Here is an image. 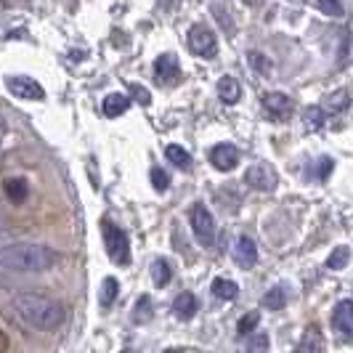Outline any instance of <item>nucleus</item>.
I'll return each instance as SVG.
<instances>
[{
	"label": "nucleus",
	"mask_w": 353,
	"mask_h": 353,
	"mask_svg": "<svg viewBox=\"0 0 353 353\" xmlns=\"http://www.w3.org/2000/svg\"><path fill=\"white\" fill-rule=\"evenodd\" d=\"M186 40H189V51L199 56V59H212L218 53V40H215L210 27H205V24H194L189 30Z\"/></svg>",
	"instance_id": "nucleus-5"
},
{
	"label": "nucleus",
	"mask_w": 353,
	"mask_h": 353,
	"mask_svg": "<svg viewBox=\"0 0 353 353\" xmlns=\"http://www.w3.org/2000/svg\"><path fill=\"white\" fill-rule=\"evenodd\" d=\"M348 104H351V93L345 88L335 90V93H330L327 99H324V114L330 117V114H340V112H345L348 109Z\"/></svg>",
	"instance_id": "nucleus-14"
},
{
	"label": "nucleus",
	"mask_w": 353,
	"mask_h": 353,
	"mask_svg": "<svg viewBox=\"0 0 353 353\" xmlns=\"http://www.w3.org/2000/svg\"><path fill=\"white\" fill-rule=\"evenodd\" d=\"M59 263V252L48 245H32V242H17L0 248V268L17 271V274H37L48 271Z\"/></svg>",
	"instance_id": "nucleus-2"
},
{
	"label": "nucleus",
	"mask_w": 353,
	"mask_h": 353,
	"mask_svg": "<svg viewBox=\"0 0 353 353\" xmlns=\"http://www.w3.org/2000/svg\"><path fill=\"white\" fill-rule=\"evenodd\" d=\"M245 183H248L250 189H255V192H274L276 183H279V176H276L274 165L255 162V165H250L248 173H245Z\"/></svg>",
	"instance_id": "nucleus-6"
},
{
	"label": "nucleus",
	"mask_w": 353,
	"mask_h": 353,
	"mask_svg": "<svg viewBox=\"0 0 353 353\" xmlns=\"http://www.w3.org/2000/svg\"><path fill=\"white\" fill-rule=\"evenodd\" d=\"M265 348H268V335H263V332H258L252 340H248V351H265Z\"/></svg>",
	"instance_id": "nucleus-31"
},
{
	"label": "nucleus",
	"mask_w": 353,
	"mask_h": 353,
	"mask_svg": "<svg viewBox=\"0 0 353 353\" xmlns=\"http://www.w3.org/2000/svg\"><path fill=\"white\" fill-rule=\"evenodd\" d=\"M6 88L11 90L17 99H24V101H43V99H46L43 85L35 83L32 77H24V74L8 77V80H6Z\"/></svg>",
	"instance_id": "nucleus-7"
},
{
	"label": "nucleus",
	"mask_w": 353,
	"mask_h": 353,
	"mask_svg": "<svg viewBox=\"0 0 353 353\" xmlns=\"http://www.w3.org/2000/svg\"><path fill=\"white\" fill-rule=\"evenodd\" d=\"M263 305L268 311H282L284 305H287V290H284L282 284H279V287H271V290L265 292Z\"/></svg>",
	"instance_id": "nucleus-20"
},
{
	"label": "nucleus",
	"mask_w": 353,
	"mask_h": 353,
	"mask_svg": "<svg viewBox=\"0 0 353 353\" xmlns=\"http://www.w3.org/2000/svg\"><path fill=\"white\" fill-rule=\"evenodd\" d=\"M154 316V303L149 295H141L139 301H136V311H133V321L136 324H146V321H152Z\"/></svg>",
	"instance_id": "nucleus-22"
},
{
	"label": "nucleus",
	"mask_w": 353,
	"mask_h": 353,
	"mask_svg": "<svg viewBox=\"0 0 353 353\" xmlns=\"http://www.w3.org/2000/svg\"><path fill=\"white\" fill-rule=\"evenodd\" d=\"M234 263L239 265V268H255L258 263V248H255V242L250 239V236H239L236 239V245H234Z\"/></svg>",
	"instance_id": "nucleus-11"
},
{
	"label": "nucleus",
	"mask_w": 353,
	"mask_h": 353,
	"mask_svg": "<svg viewBox=\"0 0 353 353\" xmlns=\"http://www.w3.org/2000/svg\"><path fill=\"white\" fill-rule=\"evenodd\" d=\"M170 276H173L170 263L162 261V258H157V261L152 263V279H154V284H157V287H165V284L170 282Z\"/></svg>",
	"instance_id": "nucleus-25"
},
{
	"label": "nucleus",
	"mask_w": 353,
	"mask_h": 353,
	"mask_svg": "<svg viewBox=\"0 0 353 353\" xmlns=\"http://www.w3.org/2000/svg\"><path fill=\"white\" fill-rule=\"evenodd\" d=\"M8 348V337L3 335V330H0V351H6Z\"/></svg>",
	"instance_id": "nucleus-35"
},
{
	"label": "nucleus",
	"mask_w": 353,
	"mask_h": 353,
	"mask_svg": "<svg viewBox=\"0 0 353 353\" xmlns=\"http://www.w3.org/2000/svg\"><path fill=\"white\" fill-rule=\"evenodd\" d=\"M196 311H199V303L192 292H181L176 301H173V316L178 321H192L196 316Z\"/></svg>",
	"instance_id": "nucleus-13"
},
{
	"label": "nucleus",
	"mask_w": 353,
	"mask_h": 353,
	"mask_svg": "<svg viewBox=\"0 0 353 353\" xmlns=\"http://www.w3.org/2000/svg\"><path fill=\"white\" fill-rule=\"evenodd\" d=\"M263 0H245V6H261Z\"/></svg>",
	"instance_id": "nucleus-37"
},
{
	"label": "nucleus",
	"mask_w": 353,
	"mask_h": 353,
	"mask_svg": "<svg viewBox=\"0 0 353 353\" xmlns=\"http://www.w3.org/2000/svg\"><path fill=\"white\" fill-rule=\"evenodd\" d=\"M258 321H261V314L258 311H250L248 316L239 319V324H236V332L245 337V335H252L255 332V327H258Z\"/></svg>",
	"instance_id": "nucleus-28"
},
{
	"label": "nucleus",
	"mask_w": 353,
	"mask_h": 353,
	"mask_svg": "<svg viewBox=\"0 0 353 353\" xmlns=\"http://www.w3.org/2000/svg\"><path fill=\"white\" fill-rule=\"evenodd\" d=\"M3 189H6V196L14 199V202H24L27 194H30V186H27L24 178H8V181L3 183Z\"/></svg>",
	"instance_id": "nucleus-17"
},
{
	"label": "nucleus",
	"mask_w": 353,
	"mask_h": 353,
	"mask_svg": "<svg viewBox=\"0 0 353 353\" xmlns=\"http://www.w3.org/2000/svg\"><path fill=\"white\" fill-rule=\"evenodd\" d=\"M165 157H168V162H173L176 168H181V170H189L192 168V154L183 146H178V143H170L165 149Z\"/></svg>",
	"instance_id": "nucleus-18"
},
{
	"label": "nucleus",
	"mask_w": 353,
	"mask_h": 353,
	"mask_svg": "<svg viewBox=\"0 0 353 353\" xmlns=\"http://www.w3.org/2000/svg\"><path fill=\"white\" fill-rule=\"evenodd\" d=\"M348 261H351V250H348V245H340V248L332 250V255H330L327 265H330L332 271H343V268L348 265Z\"/></svg>",
	"instance_id": "nucleus-26"
},
{
	"label": "nucleus",
	"mask_w": 353,
	"mask_h": 353,
	"mask_svg": "<svg viewBox=\"0 0 353 353\" xmlns=\"http://www.w3.org/2000/svg\"><path fill=\"white\" fill-rule=\"evenodd\" d=\"M348 61V32H343V51H340V64Z\"/></svg>",
	"instance_id": "nucleus-34"
},
{
	"label": "nucleus",
	"mask_w": 353,
	"mask_h": 353,
	"mask_svg": "<svg viewBox=\"0 0 353 353\" xmlns=\"http://www.w3.org/2000/svg\"><path fill=\"white\" fill-rule=\"evenodd\" d=\"M298 351L301 353H321L324 351V340L319 337L316 330H308L305 337L301 340V345H298Z\"/></svg>",
	"instance_id": "nucleus-24"
},
{
	"label": "nucleus",
	"mask_w": 353,
	"mask_h": 353,
	"mask_svg": "<svg viewBox=\"0 0 353 353\" xmlns=\"http://www.w3.org/2000/svg\"><path fill=\"white\" fill-rule=\"evenodd\" d=\"M3 136H6V120L0 117V141H3Z\"/></svg>",
	"instance_id": "nucleus-36"
},
{
	"label": "nucleus",
	"mask_w": 353,
	"mask_h": 353,
	"mask_svg": "<svg viewBox=\"0 0 353 353\" xmlns=\"http://www.w3.org/2000/svg\"><path fill=\"white\" fill-rule=\"evenodd\" d=\"M263 109L276 120V123H284L290 114H292V99L287 96V93H279V90H274V93H265L263 96Z\"/></svg>",
	"instance_id": "nucleus-9"
},
{
	"label": "nucleus",
	"mask_w": 353,
	"mask_h": 353,
	"mask_svg": "<svg viewBox=\"0 0 353 353\" xmlns=\"http://www.w3.org/2000/svg\"><path fill=\"white\" fill-rule=\"evenodd\" d=\"M332 327L343 337H353V301H340L332 311Z\"/></svg>",
	"instance_id": "nucleus-12"
},
{
	"label": "nucleus",
	"mask_w": 353,
	"mask_h": 353,
	"mask_svg": "<svg viewBox=\"0 0 353 353\" xmlns=\"http://www.w3.org/2000/svg\"><path fill=\"white\" fill-rule=\"evenodd\" d=\"M130 93L136 96V101L141 106H149L152 104V96H149V90L143 88V85H130Z\"/></svg>",
	"instance_id": "nucleus-32"
},
{
	"label": "nucleus",
	"mask_w": 353,
	"mask_h": 353,
	"mask_svg": "<svg viewBox=\"0 0 353 353\" xmlns=\"http://www.w3.org/2000/svg\"><path fill=\"white\" fill-rule=\"evenodd\" d=\"M327 120V114H324V109L321 106H308L305 112H303V125H305V130H319L321 125Z\"/></svg>",
	"instance_id": "nucleus-23"
},
{
	"label": "nucleus",
	"mask_w": 353,
	"mask_h": 353,
	"mask_svg": "<svg viewBox=\"0 0 353 353\" xmlns=\"http://www.w3.org/2000/svg\"><path fill=\"white\" fill-rule=\"evenodd\" d=\"M189 223H192V231H194L196 242H199L202 248H212V245H215V221H212V212L208 210L202 202L192 205V210H189Z\"/></svg>",
	"instance_id": "nucleus-4"
},
{
	"label": "nucleus",
	"mask_w": 353,
	"mask_h": 353,
	"mask_svg": "<svg viewBox=\"0 0 353 353\" xmlns=\"http://www.w3.org/2000/svg\"><path fill=\"white\" fill-rule=\"evenodd\" d=\"M152 186H154L157 192H165V189L170 186V178H168V173H165L162 168H152Z\"/></svg>",
	"instance_id": "nucleus-30"
},
{
	"label": "nucleus",
	"mask_w": 353,
	"mask_h": 353,
	"mask_svg": "<svg viewBox=\"0 0 353 353\" xmlns=\"http://www.w3.org/2000/svg\"><path fill=\"white\" fill-rule=\"evenodd\" d=\"M210 162H212V168L221 170V173L234 170L236 162H239V149H236L234 143H218V146H212Z\"/></svg>",
	"instance_id": "nucleus-10"
},
{
	"label": "nucleus",
	"mask_w": 353,
	"mask_h": 353,
	"mask_svg": "<svg viewBox=\"0 0 353 353\" xmlns=\"http://www.w3.org/2000/svg\"><path fill=\"white\" fill-rule=\"evenodd\" d=\"M14 311L32 330H59L67 319V311L61 303L46 298V295H37V292H19L14 298Z\"/></svg>",
	"instance_id": "nucleus-1"
},
{
	"label": "nucleus",
	"mask_w": 353,
	"mask_h": 353,
	"mask_svg": "<svg viewBox=\"0 0 353 353\" xmlns=\"http://www.w3.org/2000/svg\"><path fill=\"white\" fill-rule=\"evenodd\" d=\"M101 234H104L106 255H109L117 265L130 263V242H128V234H125L120 226H114L109 218L101 221Z\"/></svg>",
	"instance_id": "nucleus-3"
},
{
	"label": "nucleus",
	"mask_w": 353,
	"mask_h": 353,
	"mask_svg": "<svg viewBox=\"0 0 353 353\" xmlns=\"http://www.w3.org/2000/svg\"><path fill=\"white\" fill-rule=\"evenodd\" d=\"M128 106H130V99L125 96V93H109L104 99V114L106 117H120V114H125L128 112Z\"/></svg>",
	"instance_id": "nucleus-16"
},
{
	"label": "nucleus",
	"mask_w": 353,
	"mask_h": 353,
	"mask_svg": "<svg viewBox=\"0 0 353 353\" xmlns=\"http://www.w3.org/2000/svg\"><path fill=\"white\" fill-rule=\"evenodd\" d=\"M212 295L221 298V301H236L239 284L231 282V279H215V282H212Z\"/></svg>",
	"instance_id": "nucleus-19"
},
{
	"label": "nucleus",
	"mask_w": 353,
	"mask_h": 353,
	"mask_svg": "<svg viewBox=\"0 0 353 353\" xmlns=\"http://www.w3.org/2000/svg\"><path fill=\"white\" fill-rule=\"evenodd\" d=\"M117 292H120V282L114 279V276H106L104 282H101V295H99V305L101 308H109L114 298H117Z\"/></svg>",
	"instance_id": "nucleus-21"
},
{
	"label": "nucleus",
	"mask_w": 353,
	"mask_h": 353,
	"mask_svg": "<svg viewBox=\"0 0 353 353\" xmlns=\"http://www.w3.org/2000/svg\"><path fill=\"white\" fill-rule=\"evenodd\" d=\"M154 77L159 85H176L181 80V67H178V56L173 53H162L154 61Z\"/></svg>",
	"instance_id": "nucleus-8"
},
{
	"label": "nucleus",
	"mask_w": 353,
	"mask_h": 353,
	"mask_svg": "<svg viewBox=\"0 0 353 353\" xmlns=\"http://www.w3.org/2000/svg\"><path fill=\"white\" fill-rule=\"evenodd\" d=\"M330 170H332V159H330V157H321V159H319V173H316V176L321 178V181L330 176Z\"/></svg>",
	"instance_id": "nucleus-33"
},
{
	"label": "nucleus",
	"mask_w": 353,
	"mask_h": 353,
	"mask_svg": "<svg viewBox=\"0 0 353 353\" xmlns=\"http://www.w3.org/2000/svg\"><path fill=\"white\" fill-rule=\"evenodd\" d=\"M250 64H252V70L261 72V74H268V72L274 70V64H271V59L268 56H263L261 51H250L248 53Z\"/></svg>",
	"instance_id": "nucleus-27"
},
{
	"label": "nucleus",
	"mask_w": 353,
	"mask_h": 353,
	"mask_svg": "<svg viewBox=\"0 0 353 353\" xmlns=\"http://www.w3.org/2000/svg\"><path fill=\"white\" fill-rule=\"evenodd\" d=\"M218 96H221V101L223 104H236L239 99H242V88H239V83L234 80V77H221L218 80Z\"/></svg>",
	"instance_id": "nucleus-15"
},
{
	"label": "nucleus",
	"mask_w": 353,
	"mask_h": 353,
	"mask_svg": "<svg viewBox=\"0 0 353 353\" xmlns=\"http://www.w3.org/2000/svg\"><path fill=\"white\" fill-rule=\"evenodd\" d=\"M316 8L327 17H343V3L340 0H316Z\"/></svg>",
	"instance_id": "nucleus-29"
}]
</instances>
